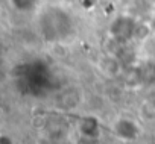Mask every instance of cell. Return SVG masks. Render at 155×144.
Here are the masks:
<instances>
[{"label": "cell", "mask_w": 155, "mask_h": 144, "mask_svg": "<svg viewBox=\"0 0 155 144\" xmlns=\"http://www.w3.org/2000/svg\"><path fill=\"white\" fill-rule=\"evenodd\" d=\"M35 2L37 0H12L14 6L18 11H31V9H34Z\"/></svg>", "instance_id": "5b68a950"}, {"label": "cell", "mask_w": 155, "mask_h": 144, "mask_svg": "<svg viewBox=\"0 0 155 144\" xmlns=\"http://www.w3.org/2000/svg\"><path fill=\"white\" fill-rule=\"evenodd\" d=\"M0 144H15V139L8 133H2L0 135Z\"/></svg>", "instance_id": "8992f818"}, {"label": "cell", "mask_w": 155, "mask_h": 144, "mask_svg": "<svg viewBox=\"0 0 155 144\" xmlns=\"http://www.w3.org/2000/svg\"><path fill=\"white\" fill-rule=\"evenodd\" d=\"M113 132L119 139L125 142H132L140 136V126L135 120L129 117H120L113 124Z\"/></svg>", "instance_id": "7a4b0ae2"}, {"label": "cell", "mask_w": 155, "mask_h": 144, "mask_svg": "<svg viewBox=\"0 0 155 144\" xmlns=\"http://www.w3.org/2000/svg\"><path fill=\"white\" fill-rule=\"evenodd\" d=\"M73 23L70 15L58 8L47 9L41 17V32L49 41H61L71 34Z\"/></svg>", "instance_id": "6da1fadb"}, {"label": "cell", "mask_w": 155, "mask_h": 144, "mask_svg": "<svg viewBox=\"0 0 155 144\" xmlns=\"http://www.w3.org/2000/svg\"><path fill=\"white\" fill-rule=\"evenodd\" d=\"M78 130L87 139H96L101 135V123L94 115H85L78 123Z\"/></svg>", "instance_id": "3957f363"}, {"label": "cell", "mask_w": 155, "mask_h": 144, "mask_svg": "<svg viewBox=\"0 0 155 144\" xmlns=\"http://www.w3.org/2000/svg\"><path fill=\"white\" fill-rule=\"evenodd\" d=\"M134 29H135V24L131 18H126V17H120L117 18L113 26H111V34L116 40H120V41H126L129 40L132 35H134Z\"/></svg>", "instance_id": "277c9868"}]
</instances>
